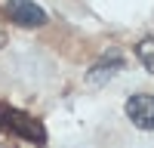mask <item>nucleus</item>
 I'll list each match as a JSON object with an SVG mask.
<instances>
[{
  "label": "nucleus",
  "instance_id": "39448f33",
  "mask_svg": "<svg viewBox=\"0 0 154 148\" xmlns=\"http://www.w3.org/2000/svg\"><path fill=\"white\" fill-rule=\"evenodd\" d=\"M136 56H139V62L145 65V71L154 74V34H151V37H142V40L136 43Z\"/></svg>",
  "mask_w": 154,
  "mask_h": 148
},
{
  "label": "nucleus",
  "instance_id": "f03ea898",
  "mask_svg": "<svg viewBox=\"0 0 154 148\" xmlns=\"http://www.w3.org/2000/svg\"><path fill=\"white\" fill-rule=\"evenodd\" d=\"M6 19L19 28H43L46 12L34 0H6Z\"/></svg>",
  "mask_w": 154,
  "mask_h": 148
},
{
  "label": "nucleus",
  "instance_id": "7ed1b4c3",
  "mask_svg": "<svg viewBox=\"0 0 154 148\" xmlns=\"http://www.w3.org/2000/svg\"><path fill=\"white\" fill-rule=\"evenodd\" d=\"M126 117H130L139 130H154V96L151 93H136L126 99Z\"/></svg>",
  "mask_w": 154,
  "mask_h": 148
},
{
  "label": "nucleus",
  "instance_id": "f257e3e1",
  "mask_svg": "<svg viewBox=\"0 0 154 148\" xmlns=\"http://www.w3.org/2000/svg\"><path fill=\"white\" fill-rule=\"evenodd\" d=\"M0 130L22 139V142H34V145L46 142L43 123L31 114H25V111H19V108H9V105H0Z\"/></svg>",
  "mask_w": 154,
  "mask_h": 148
},
{
  "label": "nucleus",
  "instance_id": "20e7f679",
  "mask_svg": "<svg viewBox=\"0 0 154 148\" xmlns=\"http://www.w3.org/2000/svg\"><path fill=\"white\" fill-rule=\"evenodd\" d=\"M117 71H123V53H120V49H108V53L86 71V86H102V83H108Z\"/></svg>",
  "mask_w": 154,
  "mask_h": 148
}]
</instances>
